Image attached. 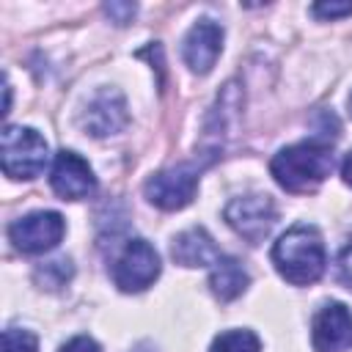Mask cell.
I'll return each mask as SVG.
<instances>
[{"instance_id":"1","label":"cell","mask_w":352,"mask_h":352,"mask_svg":"<svg viewBox=\"0 0 352 352\" xmlns=\"http://www.w3.org/2000/svg\"><path fill=\"white\" fill-rule=\"evenodd\" d=\"M330 170H333V146L330 140H322V138L292 143L280 148L270 162L272 179L286 192H294V195L314 192L330 176Z\"/></svg>"},{"instance_id":"2","label":"cell","mask_w":352,"mask_h":352,"mask_svg":"<svg viewBox=\"0 0 352 352\" xmlns=\"http://www.w3.org/2000/svg\"><path fill=\"white\" fill-rule=\"evenodd\" d=\"M272 264L278 275L294 286L316 283L327 264L324 242L316 226L297 223L286 234H280V239L272 245Z\"/></svg>"},{"instance_id":"3","label":"cell","mask_w":352,"mask_h":352,"mask_svg":"<svg viewBox=\"0 0 352 352\" xmlns=\"http://www.w3.org/2000/svg\"><path fill=\"white\" fill-rule=\"evenodd\" d=\"M47 140L30 126H6L0 135V162L8 179H36L47 165Z\"/></svg>"},{"instance_id":"4","label":"cell","mask_w":352,"mask_h":352,"mask_svg":"<svg viewBox=\"0 0 352 352\" xmlns=\"http://www.w3.org/2000/svg\"><path fill=\"white\" fill-rule=\"evenodd\" d=\"M223 217L245 242L258 245V242H264V236L275 226V204L264 192L239 195V198H231L226 204Z\"/></svg>"},{"instance_id":"5","label":"cell","mask_w":352,"mask_h":352,"mask_svg":"<svg viewBox=\"0 0 352 352\" xmlns=\"http://www.w3.org/2000/svg\"><path fill=\"white\" fill-rule=\"evenodd\" d=\"M160 275V256L146 239H129L113 264V280L121 292H143Z\"/></svg>"},{"instance_id":"6","label":"cell","mask_w":352,"mask_h":352,"mask_svg":"<svg viewBox=\"0 0 352 352\" xmlns=\"http://www.w3.org/2000/svg\"><path fill=\"white\" fill-rule=\"evenodd\" d=\"M63 231H66L63 217L58 212L41 209L14 220L8 226V239L22 253H47L63 239Z\"/></svg>"},{"instance_id":"7","label":"cell","mask_w":352,"mask_h":352,"mask_svg":"<svg viewBox=\"0 0 352 352\" xmlns=\"http://www.w3.org/2000/svg\"><path fill=\"white\" fill-rule=\"evenodd\" d=\"M195 190H198V173L190 165L165 168V170L148 176V182L143 184L146 201L165 212L184 209L195 198Z\"/></svg>"},{"instance_id":"8","label":"cell","mask_w":352,"mask_h":352,"mask_svg":"<svg viewBox=\"0 0 352 352\" xmlns=\"http://www.w3.org/2000/svg\"><path fill=\"white\" fill-rule=\"evenodd\" d=\"M316 352H346L352 346V311L344 302H324L311 322Z\"/></svg>"},{"instance_id":"9","label":"cell","mask_w":352,"mask_h":352,"mask_svg":"<svg viewBox=\"0 0 352 352\" xmlns=\"http://www.w3.org/2000/svg\"><path fill=\"white\" fill-rule=\"evenodd\" d=\"M129 121V113H126V99L121 91L116 88H99L85 113H82V126L94 135V138H110V135H118Z\"/></svg>"},{"instance_id":"10","label":"cell","mask_w":352,"mask_h":352,"mask_svg":"<svg viewBox=\"0 0 352 352\" xmlns=\"http://www.w3.org/2000/svg\"><path fill=\"white\" fill-rule=\"evenodd\" d=\"M50 187L63 201H80V198H88L96 190V179H94L91 165L80 154L63 148V151H58V157L52 162Z\"/></svg>"},{"instance_id":"11","label":"cell","mask_w":352,"mask_h":352,"mask_svg":"<svg viewBox=\"0 0 352 352\" xmlns=\"http://www.w3.org/2000/svg\"><path fill=\"white\" fill-rule=\"evenodd\" d=\"M220 52H223V28L212 19H198L187 30L184 44H182V55H184V63L190 66V72H195V74L212 72Z\"/></svg>"},{"instance_id":"12","label":"cell","mask_w":352,"mask_h":352,"mask_svg":"<svg viewBox=\"0 0 352 352\" xmlns=\"http://www.w3.org/2000/svg\"><path fill=\"white\" fill-rule=\"evenodd\" d=\"M170 256H173V261L182 264V267H206V264H214L223 253L217 250V245H214V239L209 236V231L201 228V226H195V228L182 231V234L173 239Z\"/></svg>"},{"instance_id":"13","label":"cell","mask_w":352,"mask_h":352,"mask_svg":"<svg viewBox=\"0 0 352 352\" xmlns=\"http://www.w3.org/2000/svg\"><path fill=\"white\" fill-rule=\"evenodd\" d=\"M250 283V275L245 272V267L231 258V256H220L214 264H212V272H209V286H212V294L223 302H231L236 300Z\"/></svg>"},{"instance_id":"14","label":"cell","mask_w":352,"mask_h":352,"mask_svg":"<svg viewBox=\"0 0 352 352\" xmlns=\"http://www.w3.org/2000/svg\"><path fill=\"white\" fill-rule=\"evenodd\" d=\"M209 352H261V341L253 330H226L212 341Z\"/></svg>"},{"instance_id":"15","label":"cell","mask_w":352,"mask_h":352,"mask_svg":"<svg viewBox=\"0 0 352 352\" xmlns=\"http://www.w3.org/2000/svg\"><path fill=\"white\" fill-rule=\"evenodd\" d=\"M3 352H38V341L30 330L8 327L3 333Z\"/></svg>"},{"instance_id":"16","label":"cell","mask_w":352,"mask_h":352,"mask_svg":"<svg viewBox=\"0 0 352 352\" xmlns=\"http://www.w3.org/2000/svg\"><path fill=\"white\" fill-rule=\"evenodd\" d=\"M311 14L319 19H338V16L352 14V3H314Z\"/></svg>"},{"instance_id":"17","label":"cell","mask_w":352,"mask_h":352,"mask_svg":"<svg viewBox=\"0 0 352 352\" xmlns=\"http://www.w3.org/2000/svg\"><path fill=\"white\" fill-rule=\"evenodd\" d=\"M135 6L132 3H107L104 6V14L116 22V25H126V22H132V16H135Z\"/></svg>"},{"instance_id":"18","label":"cell","mask_w":352,"mask_h":352,"mask_svg":"<svg viewBox=\"0 0 352 352\" xmlns=\"http://www.w3.org/2000/svg\"><path fill=\"white\" fill-rule=\"evenodd\" d=\"M338 275H341V280L352 289V236L346 239V245H344V250H341V256H338Z\"/></svg>"},{"instance_id":"19","label":"cell","mask_w":352,"mask_h":352,"mask_svg":"<svg viewBox=\"0 0 352 352\" xmlns=\"http://www.w3.org/2000/svg\"><path fill=\"white\" fill-rule=\"evenodd\" d=\"M60 352H102V349L91 336H74L72 341H66L60 346Z\"/></svg>"},{"instance_id":"20","label":"cell","mask_w":352,"mask_h":352,"mask_svg":"<svg viewBox=\"0 0 352 352\" xmlns=\"http://www.w3.org/2000/svg\"><path fill=\"white\" fill-rule=\"evenodd\" d=\"M341 176H344V182L352 187V151L344 157V162H341Z\"/></svg>"},{"instance_id":"21","label":"cell","mask_w":352,"mask_h":352,"mask_svg":"<svg viewBox=\"0 0 352 352\" xmlns=\"http://www.w3.org/2000/svg\"><path fill=\"white\" fill-rule=\"evenodd\" d=\"M346 107H349V116H352V94H349V99H346Z\"/></svg>"}]
</instances>
